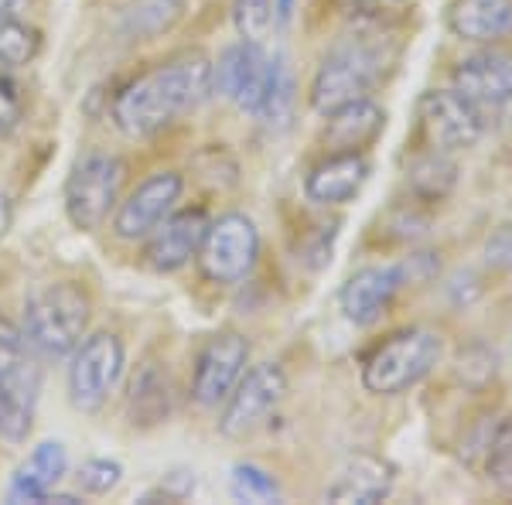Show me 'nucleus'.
Listing matches in <instances>:
<instances>
[{
    "label": "nucleus",
    "instance_id": "f257e3e1",
    "mask_svg": "<svg viewBox=\"0 0 512 505\" xmlns=\"http://www.w3.org/2000/svg\"><path fill=\"white\" fill-rule=\"evenodd\" d=\"M212 93V62L202 52L154 65L113 99V123L130 140H147L192 113Z\"/></svg>",
    "mask_w": 512,
    "mask_h": 505
},
{
    "label": "nucleus",
    "instance_id": "f03ea898",
    "mask_svg": "<svg viewBox=\"0 0 512 505\" xmlns=\"http://www.w3.org/2000/svg\"><path fill=\"white\" fill-rule=\"evenodd\" d=\"M386 62L390 55L383 48V31H355L321 59L315 79H311V106L321 117H328L338 106L366 99L383 79Z\"/></svg>",
    "mask_w": 512,
    "mask_h": 505
},
{
    "label": "nucleus",
    "instance_id": "7ed1b4c3",
    "mask_svg": "<svg viewBox=\"0 0 512 505\" xmlns=\"http://www.w3.org/2000/svg\"><path fill=\"white\" fill-rule=\"evenodd\" d=\"M38 393V349L21 328L0 318V437L7 444H24L31 437Z\"/></svg>",
    "mask_w": 512,
    "mask_h": 505
},
{
    "label": "nucleus",
    "instance_id": "20e7f679",
    "mask_svg": "<svg viewBox=\"0 0 512 505\" xmlns=\"http://www.w3.org/2000/svg\"><path fill=\"white\" fill-rule=\"evenodd\" d=\"M89 294L72 280H55L35 291L24 304V335L45 359H65L76 352L89 328Z\"/></svg>",
    "mask_w": 512,
    "mask_h": 505
},
{
    "label": "nucleus",
    "instance_id": "39448f33",
    "mask_svg": "<svg viewBox=\"0 0 512 505\" xmlns=\"http://www.w3.org/2000/svg\"><path fill=\"white\" fill-rule=\"evenodd\" d=\"M444 355L441 335L431 328H403L379 342L362 366V386L373 396H400L424 383Z\"/></svg>",
    "mask_w": 512,
    "mask_h": 505
},
{
    "label": "nucleus",
    "instance_id": "423d86ee",
    "mask_svg": "<svg viewBox=\"0 0 512 505\" xmlns=\"http://www.w3.org/2000/svg\"><path fill=\"white\" fill-rule=\"evenodd\" d=\"M195 260L202 277L212 280V284H243L253 273L256 260H260V233H256L250 215L226 212L219 219H209Z\"/></svg>",
    "mask_w": 512,
    "mask_h": 505
},
{
    "label": "nucleus",
    "instance_id": "0eeeda50",
    "mask_svg": "<svg viewBox=\"0 0 512 505\" xmlns=\"http://www.w3.org/2000/svg\"><path fill=\"white\" fill-rule=\"evenodd\" d=\"M123 185V161L117 154L93 151L72 168L65 181V215L82 233H93L117 209Z\"/></svg>",
    "mask_w": 512,
    "mask_h": 505
},
{
    "label": "nucleus",
    "instance_id": "6e6552de",
    "mask_svg": "<svg viewBox=\"0 0 512 505\" xmlns=\"http://www.w3.org/2000/svg\"><path fill=\"white\" fill-rule=\"evenodd\" d=\"M123 342L110 331L82 338L69 362V400L79 413H99L123 376Z\"/></svg>",
    "mask_w": 512,
    "mask_h": 505
},
{
    "label": "nucleus",
    "instance_id": "1a4fd4ad",
    "mask_svg": "<svg viewBox=\"0 0 512 505\" xmlns=\"http://www.w3.org/2000/svg\"><path fill=\"white\" fill-rule=\"evenodd\" d=\"M420 134L431 144V151L454 154L475 147L485 134L482 106H475L458 89H427L417 103Z\"/></svg>",
    "mask_w": 512,
    "mask_h": 505
},
{
    "label": "nucleus",
    "instance_id": "9d476101",
    "mask_svg": "<svg viewBox=\"0 0 512 505\" xmlns=\"http://www.w3.org/2000/svg\"><path fill=\"white\" fill-rule=\"evenodd\" d=\"M287 396V376L277 362H260L250 372H243V379L229 393L226 410L219 417V430L229 441H243V437L256 434L270 420L280 403Z\"/></svg>",
    "mask_w": 512,
    "mask_h": 505
},
{
    "label": "nucleus",
    "instance_id": "9b49d317",
    "mask_svg": "<svg viewBox=\"0 0 512 505\" xmlns=\"http://www.w3.org/2000/svg\"><path fill=\"white\" fill-rule=\"evenodd\" d=\"M250 362V342L236 331H219L202 345L192 372V400L198 407L212 410L229 400V393L243 379Z\"/></svg>",
    "mask_w": 512,
    "mask_h": 505
},
{
    "label": "nucleus",
    "instance_id": "f8f14e48",
    "mask_svg": "<svg viewBox=\"0 0 512 505\" xmlns=\"http://www.w3.org/2000/svg\"><path fill=\"white\" fill-rule=\"evenodd\" d=\"M181 188H185V181H181V175H175V171H158V175L144 178L134 192L120 202L117 215H113V233L120 239H127V243L147 239L171 212H175Z\"/></svg>",
    "mask_w": 512,
    "mask_h": 505
},
{
    "label": "nucleus",
    "instance_id": "ddd939ff",
    "mask_svg": "<svg viewBox=\"0 0 512 505\" xmlns=\"http://www.w3.org/2000/svg\"><path fill=\"white\" fill-rule=\"evenodd\" d=\"M270 72V55L263 52V45L239 38L236 45H229L219 55V62L212 65V89L219 96H226L236 110L256 117L263 99V86H267Z\"/></svg>",
    "mask_w": 512,
    "mask_h": 505
},
{
    "label": "nucleus",
    "instance_id": "4468645a",
    "mask_svg": "<svg viewBox=\"0 0 512 505\" xmlns=\"http://www.w3.org/2000/svg\"><path fill=\"white\" fill-rule=\"evenodd\" d=\"M407 287V270L403 263H386V267H362L355 270L338 291V308L345 318L359 328H369L393 308L396 294Z\"/></svg>",
    "mask_w": 512,
    "mask_h": 505
},
{
    "label": "nucleus",
    "instance_id": "2eb2a0df",
    "mask_svg": "<svg viewBox=\"0 0 512 505\" xmlns=\"http://www.w3.org/2000/svg\"><path fill=\"white\" fill-rule=\"evenodd\" d=\"M209 229V215L205 209H181L171 212L168 219L147 236L144 246V260L151 270L158 273H175L198 256V246H202V236Z\"/></svg>",
    "mask_w": 512,
    "mask_h": 505
},
{
    "label": "nucleus",
    "instance_id": "dca6fc26",
    "mask_svg": "<svg viewBox=\"0 0 512 505\" xmlns=\"http://www.w3.org/2000/svg\"><path fill=\"white\" fill-rule=\"evenodd\" d=\"M454 89L468 96L482 110L512 103V55L499 48H485L468 59H461L451 72Z\"/></svg>",
    "mask_w": 512,
    "mask_h": 505
},
{
    "label": "nucleus",
    "instance_id": "f3484780",
    "mask_svg": "<svg viewBox=\"0 0 512 505\" xmlns=\"http://www.w3.org/2000/svg\"><path fill=\"white\" fill-rule=\"evenodd\" d=\"M369 181V161L362 151H332L304 178V195L315 205H349Z\"/></svg>",
    "mask_w": 512,
    "mask_h": 505
},
{
    "label": "nucleus",
    "instance_id": "a211bd4d",
    "mask_svg": "<svg viewBox=\"0 0 512 505\" xmlns=\"http://www.w3.org/2000/svg\"><path fill=\"white\" fill-rule=\"evenodd\" d=\"M393 465H386L376 454H352L338 468L335 482L325 488V499L332 502H355V505H376L390 499L393 492Z\"/></svg>",
    "mask_w": 512,
    "mask_h": 505
},
{
    "label": "nucleus",
    "instance_id": "6ab92c4d",
    "mask_svg": "<svg viewBox=\"0 0 512 505\" xmlns=\"http://www.w3.org/2000/svg\"><path fill=\"white\" fill-rule=\"evenodd\" d=\"M69 471V454L65 444L59 441H41L31 458L14 471L11 485H7V502L21 505V502H48V495L55 492V485L65 478Z\"/></svg>",
    "mask_w": 512,
    "mask_h": 505
},
{
    "label": "nucleus",
    "instance_id": "aec40b11",
    "mask_svg": "<svg viewBox=\"0 0 512 505\" xmlns=\"http://www.w3.org/2000/svg\"><path fill=\"white\" fill-rule=\"evenodd\" d=\"M448 28L454 38L472 45H495L512 35V0H454Z\"/></svg>",
    "mask_w": 512,
    "mask_h": 505
},
{
    "label": "nucleus",
    "instance_id": "412c9836",
    "mask_svg": "<svg viewBox=\"0 0 512 505\" xmlns=\"http://www.w3.org/2000/svg\"><path fill=\"white\" fill-rule=\"evenodd\" d=\"M386 127V110L376 106L373 99H355L338 110L328 113L325 123V144L332 151H366L369 144H376V137Z\"/></svg>",
    "mask_w": 512,
    "mask_h": 505
},
{
    "label": "nucleus",
    "instance_id": "4be33fe9",
    "mask_svg": "<svg viewBox=\"0 0 512 505\" xmlns=\"http://www.w3.org/2000/svg\"><path fill=\"white\" fill-rule=\"evenodd\" d=\"M171 407H175V393H171L168 372L154 366V362H147L134 376V383H130V396H127L130 424L134 427L164 424L171 417Z\"/></svg>",
    "mask_w": 512,
    "mask_h": 505
},
{
    "label": "nucleus",
    "instance_id": "5701e85b",
    "mask_svg": "<svg viewBox=\"0 0 512 505\" xmlns=\"http://www.w3.org/2000/svg\"><path fill=\"white\" fill-rule=\"evenodd\" d=\"M294 103H297L294 69L284 55H274V59H270L267 86H263V99H260V110H256V120L267 123V127H284L294 113Z\"/></svg>",
    "mask_w": 512,
    "mask_h": 505
},
{
    "label": "nucleus",
    "instance_id": "b1692460",
    "mask_svg": "<svg viewBox=\"0 0 512 505\" xmlns=\"http://www.w3.org/2000/svg\"><path fill=\"white\" fill-rule=\"evenodd\" d=\"M185 18V0H134L123 14V35L147 41L171 31Z\"/></svg>",
    "mask_w": 512,
    "mask_h": 505
},
{
    "label": "nucleus",
    "instance_id": "393cba45",
    "mask_svg": "<svg viewBox=\"0 0 512 505\" xmlns=\"http://www.w3.org/2000/svg\"><path fill=\"white\" fill-rule=\"evenodd\" d=\"M478 458L489 482L499 488H512V417H502L485 430L482 444H478Z\"/></svg>",
    "mask_w": 512,
    "mask_h": 505
},
{
    "label": "nucleus",
    "instance_id": "a878e982",
    "mask_svg": "<svg viewBox=\"0 0 512 505\" xmlns=\"http://www.w3.org/2000/svg\"><path fill=\"white\" fill-rule=\"evenodd\" d=\"M454 178H458V168H454L451 157L441 151L417 157L414 168H410V188H414L420 198H427V202H437V198L448 195L454 188Z\"/></svg>",
    "mask_w": 512,
    "mask_h": 505
},
{
    "label": "nucleus",
    "instance_id": "bb28decb",
    "mask_svg": "<svg viewBox=\"0 0 512 505\" xmlns=\"http://www.w3.org/2000/svg\"><path fill=\"white\" fill-rule=\"evenodd\" d=\"M41 38L31 24H24L14 14H0V72L21 69L38 55Z\"/></svg>",
    "mask_w": 512,
    "mask_h": 505
},
{
    "label": "nucleus",
    "instance_id": "cd10ccee",
    "mask_svg": "<svg viewBox=\"0 0 512 505\" xmlns=\"http://www.w3.org/2000/svg\"><path fill=\"white\" fill-rule=\"evenodd\" d=\"M229 492L239 502H277L280 485L267 468L253 465V461H239L233 465V478H229Z\"/></svg>",
    "mask_w": 512,
    "mask_h": 505
},
{
    "label": "nucleus",
    "instance_id": "c85d7f7f",
    "mask_svg": "<svg viewBox=\"0 0 512 505\" xmlns=\"http://www.w3.org/2000/svg\"><path fill=\"white\" fill-rule=\"evenodd\" d=\"M233 24L243 41L263 45L274 31V0H233Z\"/></svg>",
    "mask_w": 512,
    "mask_h": 505
},
{
    "label": "nucleus",
    "instance_id": "c756f323",
    "mask_svg": "<svg viewBox=\"0 0 512 505\" xmlns=\"http://www.w3.org/2000/svg\"><path fill=\"white\" fill-rule=\"evenodd\" d=\"M120 478H123V465L110 458H89L79 468V488L89 495H110L120 485Z\"/></svg>",
    "mask_w": 512,
    "mask_h": 505
},
{
    "label": "nucleus",
    "instance_id": "7c9ffc66",
    "mask_svg": "<svg viewBox=\"0 0 512 505\" xmlns=\"http://www.w3.org/2000/svg\"><path fill=\"white\" fill-rule=\"evenodd\" d=\"M485 267L495 273H509L512 270V222H502L495 226L489 239H485Z\"/></svg>",
    "mask_w": 512,
    "mask_h": 505
},
{
    "label": "nucleus",
    "instance_id": "2f4dec72",
    "mask_svg": "<svg viewBox=\"0 0 512 505\" xmlns=\"http://www.w3.org/2000/svg\"><path fill=\"white\" fill-rule=\"evenodd\" d=\"M195 492V475L192 471H175V475L168 478V485H158L154 492H147L140 502H181L188 499V495Z\"/></svg>",
    "mask_w": 512,
    "mask_h": 505
},
{
    "label": "nucleus",
    "instance_id": "473e14b6",
    "mask_svg": "<svg viewBox=\"0 0 512 505\" xmlns=\"http://www.w3.org/2000/svg\"><path fill=\"white\" fill-rule=\"evenodd\" d=\"M21 113H24L21 96L14 93L11 82L0 79V137H7L14 127H18V123H21Z\"/></svg>",
    "mask_w": 512,
    "mask_h": 505
},
{
    "label": "nucleus",
    "instance_id": "72a5a7b5",
    "mask_svg": "<svg viewBox=\"0 0 512 505\" xmlns=\"http://www.w3.org/2000/svg\"><path fill=\"white\" fill-rule=\"evenodd\" d=\"M297 11V0H274V28H287Z\"/></svg>",
    "mask_w": 512,
    "mask_h": 505
},
{
    "label": "nucleus",
    "instance_id": "f704fd0d",
    "mask_svg": "<svg viewBox=\"0 0 512 505\" xmlns=\"http://www.w3.org/2000/svg\"><path fill=\"white\" fill-rule=\"evenodd\" d=\"M18 11V0H0V14H14Z\"/></svg>",
    "mask_w": 512,
    "mask_h": 505
}]
</instances>
